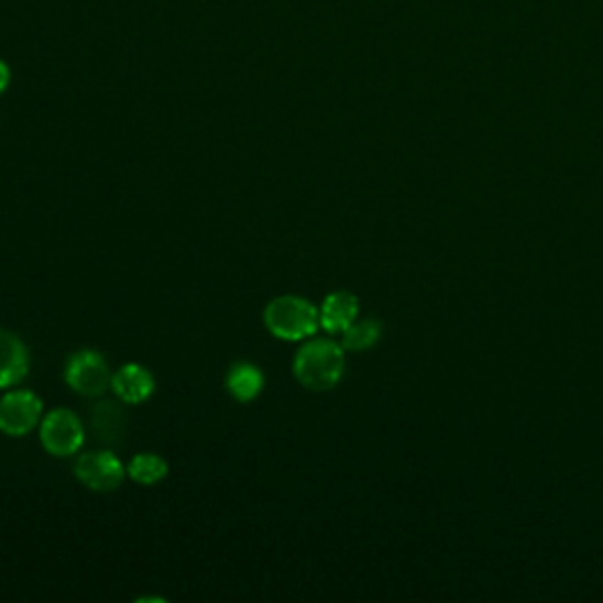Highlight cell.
<instances>
[{"label": "cell", "instance_id": "6da1fadb", "mask_svg": "<svg viewBox=\"0 0 603 603\" xmlns=\"http://www.w3.org/2000/svg\"><path fill=\"white\" fill-rule=\"evenodd\" d=\"M344 347L332 340L302 344L293 361V375L309 392H330L344 377Z\"/></svg>", "mask_w": 603, "mask_h": 603}, {"label": "cell", "instance_id": "7a4b0ae2", "mask_svg": "<svg viewBox=\"0 0 603 603\" xmlns=\"http://www.w3.org/2000/svg\"><path fill=\"white\" fill-rule=\"evenodd\" d=\"M264 326L283 342H302L321 328V316L309 299L281 295L264 307Z\"/></svg>", "mask_w": 603, "mask_h": 603}, {"label": "cell", "instance_id": "3957f363", "mask_svg": "<svg viewBox=\"0 0 603 603\" xmlns=\"http://www.w3.org/2000/svg\"><path fill=\"white\" fill-rule=\"evenodd\" d=\"M86 441V427L74 410L55 408L41 423V446L53 458H72Z\"/></svg>", "mask_w": 603, "mask_h": 603}, {"label": "cell", "instance_id": "277c9868", "mask_svg": "<svg viewBox=\"0 0 603 603\" xmlns=\"http://www.w3.org/2000/svg\"><path fill=\"white\" fill-rule=\"evenodd\" d=\"M64 380L80 396H102L111 387V373L105 357L95 349H80L66 363Z\"/></svg>", "mask_w": 603, "mask_h": 603}, {"label": "cell", "instance_id": "5b68a950", "mask_svg": "<svg viewBox=\"0 0 603 603\" xmlns=\"http://www.w3.org/2000/svg\"><path fill=\"white\" fill-rule=\"evenodd\" d=\"M76 479L88 485L95 493H113L119 485L123 483L128 467L113 456L111 450H92V452H83L78 458L76 467Z\"/></svg>", "mask_w": 603, "mask_h": 603}, {"label": "cell", "instance_id": "8992f818", "mask_svg": "<svg viewBox=\"0 0 603 603\" xmlns=\"http://www.w3.org/2000/svg\"><path fill=\"white\" fill-rule=\"evenodd\" d=\"M41 415L43 404L33 392H8L0 398V431L6 437H26L41 423Z\"/></svg>", "mask_w": 603, "mask_h": 603}, {"label": "cell", "instance_id": "52a82bcc", "mask_svg": "<svg viewBox=\"0 0 603 603\" xmlns=\"http://www.w3.org/2000/svg\"><path fill=\"white\" fill-rule=\"evenodd\" d=\"M111 390L123 401V404L135 406L151 398V394H154L156 390V380L144 365L128 363L121 368V371H116L111 375Z\"/></svg>", "mask_w": 603, "mask_h": 603}, {"label": "cell", "instance_id": "ba28073f", "mask_svg": "<svg viewBox=\"0 0 603 603\" xmlns=\"http://www.w3.org/2000/svg\"><path fill=\"white\" fill-rule=\"evenodd\" d=\"M29 373V351L20 335L0 328V390L14 387Z\"/></svg>", "mask_w": 603, "mask_h": 603}, {"label": "cell", "instance_id": "9c48e42d", "mask_svg": "<svg viewBox=\"0 0 603 603\" xmlns=\"http://www.w3.org/2000/svg\"><path fill=\"white\" fill-rule=\"evenodd\" d=\"M318 316H321L324 330L332 335H342L359 318V297L347 290H335L324 299Z\"/></svg>", "mask_w": 603, "mask_h": 603}, {"label": "cell", "instance_id": "30bf717a", "mask_svg": "<svg viewBox=\"0 0 603 603\" xmlns=\"http://www.w3.org/2000/svg\"><path fill=\"white\" fill-rule=\"evenodd\" d=\"M224 387H227L229 396L233 401H239V404H253V401L264 390V373L257 365L248 363V361L233 363L227 373Z\"/></svg>", "mask_w": 603, "mask_h": 603}, {"label": "cell", "instance_id": "8fae6325", "mask_svg": "<svg viewBox=\"0 0 603 603\" xmlns=\"http://www.w3.org/2000/svg\"><path fill=\"white\" fill-rule=\"evenodd\" d=\"M90 427L95 437L102 443H113L121 441L123 431H125V413L111 404V401H99V404L90 413Z\"/></svg>", "mask_w": 603, "mask_h": 603}, {"label": "cell", "instance_id": "7c38bea8", "mask_svg": "<svg viewBox=\"0 0 603 603\" xmlns=\"http://www.w3.org/2000/svg\"><path fill=\"white\" fill-rule=\"evenodd\" d=\"M382 340V324L377 318H363V321L351 324L342 332V347L344 351H368L373 349Z\"/></svg>", "mask_w": 603, "mask_h": 603}, {"label": "cell", "instance_id": "4fadbf2b", "mask_svg": "<svg viewBox=\"0 0 603 603\" xmlns=\"http://www.w3.org/2000/svg\"><path fill=\"white\" fill-rule=\"evenodd\" d=\"M128 476L140 485H154L167 476V462L154 452H140L130 460Z\"/></svg>", "mask_w": 603, "mask_h": 603}, {"label": "cell", "instance_id": "5bb4252c", "mask_svg": "<svg viewBox=\"0 0 603 603\" xmlns=\"http://www.w3.org/2000/svg\"><path fill=\"white\" fill-rule=\"evenodd\" d=\"M10 86V66L0 59V95H3Z\"/></svg>", "mask_w": 603, "mask_h": 603}]
</instances>
